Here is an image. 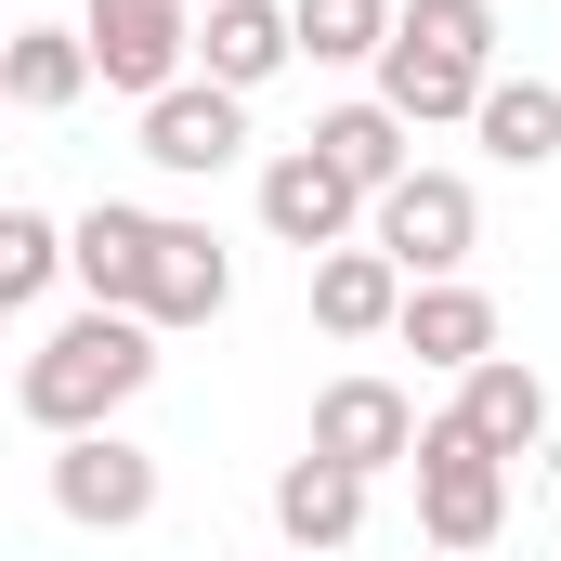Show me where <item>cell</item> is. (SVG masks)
I'll list each match as a JSON object with an SVG mask.
<instances>
[{"mask_svg":"<svg viewBox=\"0 0 561 561\" xmlns=\"http://www.w3.org/2000/svg\"><path fill=\"white\" fill-rule=\"evenodd\" d=\"M444 419L470 431V444H483V457H510V470H523V457H536V444H549V379H536V366H523V353H483V366H470V379H457V405H444Z\"/></svg>","mask_w":561,"mask_h":561,"instance_id":"obj_12","label":"cell"},{"mask_svg":"<svg viewBox=\"0 0 561 561\" xmlns=\"http://www.w3.org/2000/svg\"><path fill=\"white\" fill-rule=\"evenodd\" d=\"M405 483H419V536H431L444 561H483L496 536H510V457H483L457 419H419Z\"/></svg>","mask_w":561,"mask_h":561,"instance_id":"obj_3","label":"cell"},{"mask_svg":"<svg viewBox=\"0 0 561 561\" xmlns=\"http://www.w3.org/2000/svg\"><path fill=\"white\" fill-rule=\"evenodd\" d=\"M313 157H327L353 196H379V183H405V170H419V131H405L379 92H353V105H327V118H313Z\"/></svg>","mask_w":561,"mask_h":561,"instance_id":"obj_16","label":"cell"},{"mask_svg":"<svg viewBox=\"0 0 561 561\" xmlns=\"http://www.w3.org/2000/svg\"><path fill=\"white\" fill-rule=\"evenodd\" d=\"M66 287V222L53 209H0V313H39Z\"/></svg>","mask_w":561,"mask_h":561,"instance_id":"obj_21","label":"cell"},{"mask_svg":"<svg viewBox=\"0 0 561 561\" xmlns=\"http://www.w3.org/2000/svg\"><path fill=\"white\" fill-rule=\"evenodd\" d=\"M405 444H419V392L405 379H379V366H353V379H327L313 392V457H340V470H405Z\"/></svg>","mask_w":561,"mask_h":561,"instance_id":"obj_10","label":"cell"},{"mask_svg":"<svg viewBox=\"0 0 561 561\" xmlns=\"http://www.w3.org/2000/svg\"><path fill=\"white\" fill-rule=\"evenodd\" d=\"M392 340L419 353L431 379H470L483 353H510V327H496V300L470 275H431V287H405V313H392Z\"/></svg>","mask_w":561,"mask_h":561,"instance_id":"obj_11","label":"cell"},{"mask_svg":"<svg viewBox=\"0 0 561 561\" xmlns=\"http://www.w3.org/2000/svg\"><path fill=\"white\" fill-rule=\"evenodd\" d=\"M92 92V53H79V26H0V105H26V118H66Z\"/></svg>","mask_w":561,"mask_h":561,"instance_id":"obj_19","label":"cell"},{"mask_svg":"<svg viewBox=\"0 0 561 561\" xmlns=\"http://www.w3.org/2000/svg\"><path fill=\"white\" fill-rule=\"evenodd\" d=\"M144 236H157V209H131V196H92V209L66 222V287H79V300H105V313H131V287H144Z\"/></svg>","mask_w":561,"mask_h":561,"instance_id":"obj_14","label":"cell"},{"mask_svg":"<svg viewBox=\"0 0 561 561\" xmlns=\"http://www.w3.org/2000/svg\"><path fill=\"white\" fill-rule=\"evenodd\" d=\"M287 39H300V66H379L392 0H287Z\"/></svg>","mask_w":561,"mask_h":561,"instance_id":"obj_20","label":"cell"},{"mask_svg":"<svg viewBox=\"0 0 561 561\" xmlns=\"http://www.w3.org/2000/svg\"><path fill=\"white\" fill-rule=\"evenodd\" d=\"M222 300H236V249H222L209 222L157 209V236H144V287H131V313L157 327V340H183V327H222Z\"/></svg>","mask_w":561,"mask_h":561,"instance_id":"obj_7","label":"cell"},{"mask_svg":"<svg viewBox=\"0 0 561 561\" xmlns=\"http://www.w3.org/2000/svg\"><path fill=\"white\" fill-rule=\"evenodd\" d=\"M144 157H157L170 183H222V170L249 157V92H222V79H170V92L144 105Z\"/></svg>","mask_w":561,"mask_h":561,"instance_id":"obj_8","label":"cell"},{"mask_svg":"<svg viewBox=\"0 0 561 561\" xmlns=\"http://www.w3.org/2000/svg\"><path fill=\"white\" fill-rule=\"evenodd\" d=\"M262 236L300 249V262H327V249H353V236H366V196H353L313 144H275V157H262Z\"/></svg>","mask_w":561,"mask_h":561,"instance_id":"obj_9","label":"cell"},{"mask_svg":"<svg viewBox=\"0 0 561 561\" xmlns=\"http://www.w3.org/2000/svg\"><path fill=\"white\" fill-rule=\"evenodd\" d=\"M392 313H405V275H392L366 236L313 262V327H327V340H392Z\"/></svg>","mask_w":561,"mask_h":561,"instance_id":"obj_17","label":"cell"},{"mask_svg":"<svg viewBox=\"0 0 561 561\" xmlns=\"http://www.w3.org/2000/svg\"><path fill=\"white\" fill-rule=\"evenodd\" d=\"M79 53L105 92L157 105L170 79H196V0H79Z\"/></svg>","mask_w":561,"mask_h":561,"instance_id":"obj_5","label":"cell"},{"mask_svg":"<svg viewBox=\"0 0 561 561\" xmlns=\"http://www.w3.org/2000/svg\"><path fill=\"white\" fill-rule=\"evenodd\" d=\"M275 536L287 549H353V536H366V470H340V457L300 444L275 470Z\"/></svg>","mask_w":561,"mask_h":561,"instance_id":"obj_15","label":"cell"},{"mask_svg":"<svg viewBox=\"0 0 561 561\" xmlns=\"http://www.w3.org/2000/svg\"><path fill=\"white\" fill-rule=\"evenodd\" d=\"M366 79H379V105H392L405 131L470 118L483 79H496V0H392V39H379Z\"/></svg>","mask_w":561,"mask_h":561,"instance_id":"obj_2","label":"cell"},{"mask_svg":"<svg viewBox=\"0 0 561 561\" xmlns=\"http://www.w3.org/2000/svg\"><path fill=\"white\" fill-rule=\"evenodd\" d=\"M39 483H53V510L79 536H131V523H157V483L170 470H157V444H131V431H66Z\"/></svg>","mask_w":561,"mask_h":561,"instance_id":"obj_6","label":"cell"},{"mask_svg":"<svg viewBox=\"0 0 561 561\" xmlns=\"http://www.w3.org/2000/svg\"><path fill=\"white\" fill-rule=\"evenodd\" d=\"M196 13H209V0H196Z\"/></svg>","mask_w":561,"mask_h":561,"instance_id":"obj_22","label":"cell"},{"mask_svg":"<svg viewBox=\"0 0 561 561\" xmlns=\"http://www.w3.org/2000/svg\"><path fill=\"white\" fill-rule=\"evenodd\" d=\"M366 249H379L405 287L470 275V249H483V196H470V170H405V183H379V196H366Z\"/></svg>","mask_w":561,"mask_h":561,"instance_id":"obj_4","label":"cell"},{"mask_svg":"<svg viewBox=\"0 0 561 561\" xmlns=\"http://www.w3.org/2000/svg\"><path fill=\"white\" fill-rule=\"evenodd\" d=\"M470 131H483V157L496 170H549L561 157V79H483V105H470Z\"/></svg>","mask_w":561,"mask_h":561,"instance_id":"obj_18","label":"cell"},{"mask_svg":"<svg viewBox=\"0 0 561 561\" xmlns=\"http://www.w3.org/2000/svg\"><path fill=\"white\" fill-rule=\"evenodd\" d=\"M300 66V39H287V0H209L196 13V79H222V92H262Z\"/></svg>","mask_w":561,"mask_h":561,"instance_id":"obj_13","label":"cell"},{"mask_svg":"<svg viewBox=\"0 0 561 561\" xmlns=\"http://www.w3.org/2000/svg\"><path fill=\"white\" fill-rule=\"evenodd\" d=\"M157 366H170V353H157V327H144V313L79 300V313H53V327L26 340V366H13V405L53 431V444H66V431H118L144 392H157Z\"/></svg>","mask_w":561,"mask_h":561,"instance_id":"obj_1","label":"cell"}]
</instances>
